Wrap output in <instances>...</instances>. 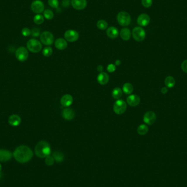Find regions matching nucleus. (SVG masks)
I'll return each mask as SVG.
<instances>
[{
  "instance_id": "obj_1",
  "label": "nucleus",
  "mask_w": 187,
  "mask_h": 187,
  "mask_svg": "<svg viewBox=\"0 0 187 187\" xmlns=\"http://www.w3.org/2000/svg\"><path fill=\"white\" fill-rule=\"evenodd\" d=\"M13 155L18 162L26 163L29 162L33 157V153L29 147L22 145L17 147Z\"/></svg>"
},
{
  "instance_id": "obj_2",
  "label": "nucleus",
  "mask_w": 187,
  "mask_h": 187,
  "mask_svg": "<svg viewBox=\"0 0 187 187\" xmlns=\"http://www.w3.org/2000/svg\"><path fill=\"white\" fill-rule=\"evenodd\" d=\"M35 152L39 158H46L49 156L51 153L50 145L47 142L40 141L35 147Z\"/></svg>"
},
{
  "instance_id": "obj_3",
  "label": "nucleus",
  "mask_w": 187,
  "mask_h": 187,
  "mask_svg": "<svg viewBox=\"0 0 187 187\" xmlns=\"http://www.w3.org/2000/svg\"><path fill=\"white\" fill-rule=\"evenodd\" d=\"M117 21L119 25L122 26H128L131 23V17L129 13L122 11L119 13L117 15Z\"/></svg>"
},
{
  "instance_id": "obj_4",
  "label": "nucleus",
  "mask_w": 187,
  "mask_h": 187,
  "mask_svg": "<svg viewBox=\"0 0 187 187\" xmlns=\"http://www.w3.org/2000/svg\"><path fill=\"white\" fill-rule=\"evenodd\" d=\"M27 48L28 50L32 53H38L42 50L41 43L36 39H31L27 42Z\"/></svg>"
},
{
  "instance_id": "obj_5",
  "label": "nucleus",
  "mask_w": 187,
  "mask_h": 187,
  "mask_svg": "<svg viewBox=\"0 0 187 187\" xmlns=\"http://www.w3.org/2000/svg\"><path fill=\"white\" fill-rule=\"evenodd\" d=\"M127 104L123 100H118L113 105V111L116 114H122L126 111Z\"/></svg>"
},
{
  "instance_id": "obj_6",
  "label": "nucleus",
  "mask_w": 187,
  "mask_h": 187,
  "mask_svg": "<svg viewBox=\"0 0 187 187\" xmlns=\"http://www.w3.org/2000/svg\"><path fill=\"white\" fill-rule=\"evenodd\" d=\"M54 36L49 31H44L40 35V40L42 43L46 46L52 45L54 42Z\"/></svg>"
},
{
  "instance_id": "obj_7",
  "label": "nucleus",
  "mask_w": 187,
  "mask_h": 187,
  "mask_svg": "<svg viewBox=\"0 0 187 187\" xmlns=\"http://www.w3.org/2000/svg\"><path fill=\"white\" fill-rule=\"evenodd\" d=\"M134 40L137 42H142L145 37V31L141 27H135L132 32Z\"/></svg>"
},
{
  "instance_id": "obj_8",
  "label": "nucleus",
  "mask_w": 187,
  "mask_h": 187,
  "mask_svg": "<svg viewBox=\"0 0 187 187\" xmlns=\"http://www.w3.org/2000/svg\"><path fill=\"white\" fill-rule=\"evenodd\" d=\"M16 56L20 61H25L29 57V52L24 47H20L16 52Z\"/></svg>"
},
{
  "instance_id": "obj_9",
  "label": "nucleus",
  "mask_w": 187,
  "mask_h": 187,
  "mask_svg": "<svg viewBox=\"0 0 187 187\" xmlns=\"http://www.w3.org/2000/svg\"><path fill=\"white\" fill-rule=\"evenodd\" d=\"M64 37L65 40L70 42H74L77 41L79 38V33L73 30H68L66 31Z\"/></svg>"
},
{
  "instance_id": "obj_10",
  "label": "nucleus",
  "mask_w": 187,
  "mask_h": 187,
  "mask_svg": "<svg viewBox=\"0 0 187 187\" xmlns=\"http://www.w3.org/2000/svg\"><path fill=\"white\" fill-rule=\"evenodd\" d=\"M31 8L33 12L36 14H40L44 11V5L41 1L35 0L31 4Z\"/></svg>"
},
{
  "instance_id": "obj_11",
  "label": "nucleus",
  "mask_w": 187,
  "mask_h": 187,
  "mask_svg": "<svg viewBox=\"0 0 187 187\" xmlns=\"http://www.w3.org/2000/svg\"><path fill=\"white\" fill-rule=\"evenodd\" d=\"M157 119V116L152 111H148L145 113L143 116V121L145 124L151 125L154 124Z\"/></svg>"
},
{
  "instance_id": "obj_12",
  "label": "nucleus",
  "mask_w": 187,
  "mask_h": 187,
  "mask_svg": "<svg viewBox=\"0 0 187 187\" xmlns=\"http://www.w3.org/2000/svg\"><path fill=\"white\" fill-rule=\"evenodd\" d=\"M71 4L76 10H83L87 6V0H71Z\"/></svg>"
},
{
  "instance_id": "obj_13",
  "label": "nucleus",
  "mask_w": 187,
  "mask_h": 187,
  "mask_svg": "<svg viewBox=\"0 0 187 187\" xmlns=\"http://www.w3.org/2000/svg\"><path fill=\"white\" fill-rule=\"evenodd\" d=\"M150 17L147 14H141L137 18V24L141 26H146L150 24Z\"/></svg>"
},
{
  "instance_id": "obj_14",
  "label": "nucleus",
  "mask_w": 187,
  "mask_h": 187,
  "mask_svg": "<svg viewBox=\"0 0 187 187\" xmlns=\"http://www.w3.org/2000/svg\"><path fill=\"white\" fill-rule=\"evenodd\" d=\"M62 116L66 121H71L75 118V113L72 108L67 107L62 111Z\"/></svg>"
},
{
  "instance_id": "obj_15",
  "label": "nucleus",
  "mask_w": 187,
  "mask_h": 187,
  "mask_svg": "<svg viewBox=\"0 0 187 187\" xmlns=\"http://www.w3.org/2000/svg\"><path fill=\"white\" fill-rule=\"evenodd\" d=\"M140 97L137 95H131L127 98V102L131 107L137 106L140 103Z\"/></svg>"
},
{
  "instance_id": "obj_16",
  "label": "nucleus",
  "mask_w": 187,
  "mask_h": 187,
  "mask_svg": "<svg viewBox=\"0 0 187 187\" xmlns=\"http://www.w3.org/2000/svg\"><path fill=\"white\" fill-rule=\"evenodd\" d=\"M13 154L7 150H0V162H6L12 158Z\"/></svg>"
},
{
  "instance_id": "obj_17",
  "label": "nucleus",
  "mask_w": 187,
  "mask_h": 187,
  "mask_svg": "<svg viewBox=\"0 0 187 187\" xmlns=\"http://www.w3.org/2000/svg\"><path fill=\"white\" fill-rule=\"evenodd\" d=\"M60 103L63 107H69L73 103V97L70 94H65L61 97Z\"/></svg>"
},
{
  "instance_id": "obj_18",
  "label": "nucleus",
  "mask_w": 187,
  "mask_h": 187,
  "mask_svg": "<svg viewBox=\"0 0 187 187\" xmlns=\"http://www.w3.org/2000/svg\"><path fill=\"white\" fill-rule=\"evenodd\" d=\"M109 76L108 74L106 72H100L97 77V82L102 85H106V84H107L108 81H109Z\"/></svg>"
},
{
  "instance_id": "obj_19",
  "label": "nucleus",
  "mask_w": 187,
  "mask_h": 187,
  "mask_svg": "<svg viewBox=\"0 0 187 187\" xmlns=\"http://www.w3.org/2000/svg\"><path fill=\"white\" fill-rule=\"evenodd\" d=\"M8 123L13 126H17L20 124L21 119L17 114H13L9 117Z\"/></svg>"
},
{
  "instance_id": "obj_20",
  "label": "nucleus",
  "mask_w": 187,
  "mask_h": 187,
  "mask_svg": "<svg viewBox=\"0 0 187 187\" xmlns=\"http://www.w3.org/2000/svg\"><path fill=\"white\" fill-rule=\"evenodd\" d=\"M106 34L108 37L112 39H114L118 37L119 36V31L114 26H111L108 28L106 31Z\"/></svg>"
},
{
  "instance_id": "obj_21",
  "label": "nucleus",
  "mask_w": 187,
  "mask_h": 187,
  "mask_svg": "<svg viewBox=\"0 0 187 187\" xmlns=\"http://www.w3.org/2000/svg\"><path fill=\"white\" fill-rule=\"evenodd\" d=\"M55 46L59 50H62L66 48L68 44L66 40L62 38H60L57 39L55 42Z\"/></svg>"
},
{
  "instance_id": "obj_22",
  "label": "nucleus",
  "mask_w": 187,
  "mask_h": 187,
  "mask_svg": "<svg viewBox=\"0 0 187 187\" xmlns=\"http://www.w3.org/2000/svg\"><path fill=\"white\" fill-rule=\"evenodd\" d=\"M120 36L121 39L124 41H128L131 37V32L128 28H123L121 30Z\"/></svg>"
},
{
  "instance_id": "obj_23",
  "label": "nucleus",
  "mask_w": 187,
  "mask_h": 187,
  "mask_svg": "<svg viewBox=\"0 0 187 187\" xmlns=\"http://www.w3.org/2000/svg\"><path fill=\"white\" fill-rule=\"evenodd\" d=\"M164 83L166 87L172 88L175 86L176 84L175 78L172 76H167L165 79Z\"/></svg>"
},
{
  "instance_id": "obj_24",
  "label": "nucleus",
  "mask_w": 187,
  "mask_h": 187,
  "mask_svg": "<svg viewBox=\"0 0 187 187\" xmlns=\"http://www.w3.org/2000/svg\"><path fill=\"white\" fill-rule=\"evenodd\" d=\"M133 91V85L131 83H125L123 87V92H124L125 94H132Z\"/></svg>"
},
{
  "instance_id": "obj_25",
  "label": "nucleus",
  "mask_w": 187,
  "mask_h": 187,
  "mask_svg": "<svg viewBox=\"0 0 187 187\" xmlns=\"http://www.w3.org/2000/svg\"><path fill=\"white\" fill-rule=\"evenodd\" d=\"M123 94V91L120 88H115L112 92V95L114 99H120Z\"/></svg>"
},
{
  "instance_id": "obj_26",
  "label": "nucleus",
  "mask_w": 187,
  "mask_h": 187,
  "mask_svg": "<svg viewBox=\"0 0 187 187\" xmlns=\"http://www.w3.org/2000/svg\"><path fill=\"white\" fill-rule=\"evenodd\" d=\"M137 133L140 135H145L148 132V127L145 124L140 125L137 128Z\"/></svg>"
},
{
  "instance_id": "obj_27",
  "label": "nucleus",
  "mask_w": 187,
  "mask_h": 187,
  "mask_svg": "<svg viewBox=\"0 0 187 187\" xmlns=\"http://www.w3.org/2000/svg\"><path fill=\"white\" fill-rule=\"evenodd\" d=\"M53 157L57 162H62L64 159L63 154L58 151H56L53 153Z\"/></svg>"
},
{
  "instance_id": "obj_28",
  "label": "nucleus",
  "mask_w": 187,
  "mask_h": 187,
  "mask_svg": "<svg viewBox=\"0 0 187 187\" xmlns=\"http://www.w3.org/2000/svg\"><path fill=\"white\" fill-rule=\"evenodd\" d=\"M96 25L99 29L104 30L107 29L108 26V23H107L106 21L104 20H100L97 21Z\"/></svg>"
},
{
  "instance_id": "obj_29",
  "label": "nucleus",
  "mask_w": 187,
  "mask_h": 187,
  "mask_svg": "<svg viewBox=\"0 0 187 187\" xmlns=\"http://www.w3.org/2000/svg\"><path fill=\"white\" fill-rule=\"evenodd\" d=\"M44 21V17L40 14H38L37 15H36L33 18L34 23L37 25L42 24V23H43Z\"/></svg>"
},
{
  "instance_id": "obj_30",
  "label": "nucleus",
  "mask_w": 187,
  "mask_h": 187,
  "mask_svg": "<svg viewBox=\"0 0 187 187\" xmlns=\"http://www.w3.org/2000/svg\"><path fill=\"white\" fill-rule=\"evenodd\" d=\"M43 15H44V17L48 20L52 19L54 16V13L50 9L45 10L43 12Z\"/></svg>"
},
{
  "instance_id": "obj_31",
  "label": "nucleus",
  "mask_w": 187,
  "mask_h": 187,
  "mask_svg": "<svg viewBox=\"0 0 187 187\" xmlns=\"http://www.w3.org/2000/svg\"><path fill=\"white\" fill-rule=\"evenodd\" d=\"M53 53V49L50 47H47L43 49L42 51V54L46 56V57H49L52 55Z\"/></svg>"
},
{
  "instance_id": "obj_32",
  "label": "nucleus",
  "mask_w": 187,
  "mask_h": 187,
  "mask_svg": "<svg viewBox=\"0 0 187 187\" xmlns=\"http://www.w3.org/2000/svg\"><path fill=\"white\" fill-rule=\"evenodd\" d=\"M48 2L51 7L53 8H58L59 4L58 0H48Z\"/></svg>"
},
{
  "instance_id": "obj_33",
  "label": "nucleus",
  "mask_w": 187,
  "mask_h": 187,
  "mask_svg": "<svg viewBox=\"0 0 187 187\" xmlns=\"http://www.w3.org/2000/svg\"><path fill=\"white\" fill-rule=\"evenodd\" d=\"M46 164L48 165V166H52L54 164V159L53 157L51 156H48L46 158V160H45Z\"/></svg>"
},
{
  "instance_id": "obj_34",
  "label": "nucleus",
  "mask_w": 187,
  "mask_h": 187,
  "mask_svg": "<svg viewBox=\"0 0 187 187\" xmlns=\"http://www.w3.org/2000/svg\"><path fill=\"white\" fill-rule=\"evenodd\" d=\"M142 4L145 8H149L153 4L152 0H142Z\"/></svg>"
},
{
  "instance_id": "obj_35",
  "label": "nucleus",
  "mask_w": 187,
  "mask_h": 187,
  "mask_svg": "<svg viewBox=\"0 0 187 187\" xmlns=\"http://www.w3.org/2000/svg\"><path fill=\"white\" fill-rule=\"evenodd\" d=\"M21 33L24 36L28 37V36H29L31 34V31L29 28H25L21 30Z\"/></svg>"
},
{
  "instance_id": "obj_36",
  "label": "nucleus",
  "mask_w": 187,
  "mask_h": 187,
  "mask_svg": "<svg viewBox=\"0 0 187 187\" xmlns=\"http://www.w3.org/2000/svg\"><path fill=\"white\" fill-rule=\"evenodd\" d=\"M31 35L35 37H38L40 35H41L40 31L39 29L33 28V29L31 30Z\"/></svg>"
},
{
  "instance_id": "obj_37",
  "label": "nucleus",
  "mask_w": 187,
  "mask_h": 187,
  "mask_svg": "<svg viewBox=\"0 0 187 187\" xmlns=\"http://www.w3.org/2000/svg\"><path fill=\"white\" fill-rule=\"evenodd\" d=\"M107 71L109 72L113 73V72H114V71H116V65H114V64H109L107 66Z\"/></svg>"
},
{
  "instance_id": "obj_38",
  "label": "nucleus",
  "mask_w": 187,
  "mask_h": 187,
  "mask_svg": "<svg viewBox=\"0 0 187 187\" xmlns=\"http://www.w3.org/2000/svg\"><path fill=\"white\" fill-rule=\"evenodd\" d=\"M181 68L182 71L187 73V60H186L183 61L181 64Z\"/></svg>"
},
{
  "instance_id": "obj_39",
  "label": "nucleus",
  "mask_w": 187,
  "mask_h": 187,
  "mask_svg": "<svg viewBox=\"0 0 187 187\" xmlns=\"http://www.w3.org/2000/svg\"><path fill=\"white\" fill-rule=\"evenodd\" d=\"M70 4V0H63L62 1V6L64 7H68Z\"/></svg>"
},
{
  "instance_id": "obj_40",
  "label": "nucleus",
  "mask_w": 187,
  "mask_h": 187,
  "mask_svg": "<svg viewBox=\"0 0 187 187\" xmlns=\"http://www.w3.org/2000/svg\"><path fill=\"white\" fill-rule=\"evenodd\" d=\"M161 92H162L163 94H165L167 92H168V89L167 88L163 87L162 89H161Z\"/></svg>"
},
{
  "instance_id": "obj_41",
  "label": "nucleus",
  "mask_w": 187,
  "mask_h": 187,
  "mask_svg": "<svg viewBox=\"0 0 187 187\" xmlns=\"http://www.w3.org/2000/svg\"><path fill=\"white\" fill-rule=\"evenodd\" d=\"M103 70H104V68L102 65H99L97 67V70L100 72H102Z\"/></svg>"
},
{
  "instance_id": "obj_42",
  "label": "nucleus",
  "mask_w": 187,
  "mask_h": 187,
  "mask_svg": "<svg viewBox=\"0 0 187 187\" xmlns=\"http://www.w3.org/2000/svg\"><path fill=\"white\" fill-rule=\"evenodd\" d=\"M121 64V60H116V62H115V65H116V66H119V65H120Z\"/></svg>"
},
{
  "instance_id": "obj_43",
  "label": "nucleus",
  "mask_w": 187,
  "mask_h": 187,
  "mask_svg": "<svg viewBox=\"0 0 187 187\" xmlns=\"http://www.w3.org/2000/svg\"><path fill=\"white\" fill-rule=\"evenodd\" d=\"M2 170V166H1V164H0V171H1Z\"/></svg>"
}]
</instances>
